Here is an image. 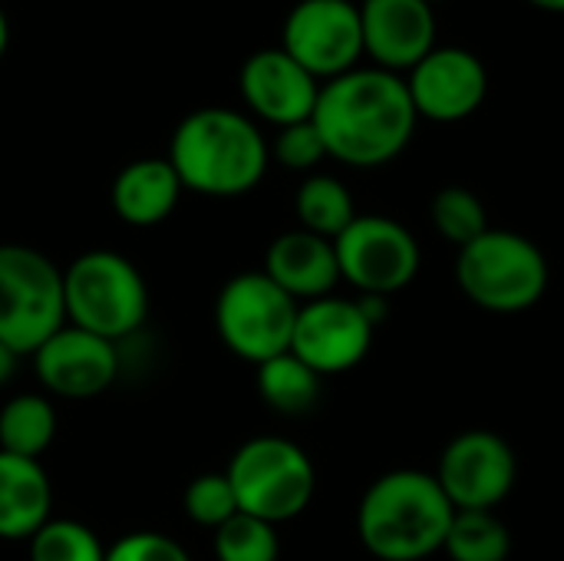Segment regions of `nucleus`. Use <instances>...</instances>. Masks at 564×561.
Returning <instances> with one entry per match:
<instances>
[{"label": "nucleus", "mask_w": 564, "mask_h": 561, "mask_svg": "<svg viewBox=\"0 0 564 561\" xmlns=\"http://www.w3.org/2000/svg\"><path fill=\"white\" fill-rule=\"evenodd\" d=\"M311 122L327 145V159L350 169H380L410 149L420 116L403 76L357 66L321 83Z\"/></svg>", "instance_id": "obj_1"}, {"label": "nucleus", "mask_w": 564, "mask_h": 561, "mask_svg": "<svg viewBox=\"0 0 564 561\" xmlns=\"http://www.w3.org/2000/svg\"><path fill=\"white\" fill-rule=\"evenodd\" d=\"M165 159L185 192L235 198L261 185L271 145L251 116L228 106H205L175 126Z\"/></svg>", "instance_id": "obj_2"}, {"label": "nucleus", "mask_w": 564, "mask_h": 561, "mask_svg": "<svg viewBox=\"0 0 564 561\" xmlns=\"http://www.w3.org/2000/svg\"><path fill=\"white\" fill-rule=\"evenodd\" d=\"M456 509L433 473L377 476L357 506V536L377 561H426L443 552Z\"/></svg>", "instance_id": "obj_3"}, {"label": "nucleus", "mask_w": 564, "mask_h": 561, "mask_svg": "<svg viewBox=\"0 0 564 561\" xmlns=\"http://www.w3.org/2000/svg\"><path fill=\"white\" fill-rule=\"evenodd\" d=\"M459 291L489 314H522L549 291L545 251L509 228H489L456 255Z\"/></svg>", "instance_id": "obj_4"}, {"label": "nucleus", "mask_w": 564, "mask_h": 561, "mask_svg": "<svg viewBox=\"0 0 564 561\" xmlns=\"http://www.w3.org/2000/svg\"><path fill=\"white\" fill-rule=\"evenodd\" d=\"M66 324L106 341L135 334L149 317V291L139 268L116 251H86L63 271Z\"/></svg>", "instance_id": "obj_5"}, {"label": "nucleus", "mask_w": 564, "mask_h": 561, "mask_svg": "<svg viewBox=\"0 0 564 561\" xmlns=\"http://www.w3.org/2000/svg\"><path fill=\"white\" fill-rule=\"evenodd\" d=\"M228 483L238 499V513L264 519L271 526L297 519L317 489L311 456L284 436H254L228 463Z\"/></svg>", "instance_id": "obj_6"}, {"label": "nucleus", "mask_w": 564, "mask_h": 561, "mask_svg": "<svg viewBox=\"0 0 564 561\" xmlns=\"http://www.w3.org/2000/svg\"><path fill=\"white\" fill-rule=\"evenodd\" d=\"M63 324V271L36 248L0 245V341L33 357Z\"/></svg>", "instance_id": "obj_7"}, {"label": "nucleus", "mask_w": 564, "mask_h": 561, "mask_svg": "<svg viewBox=\"0 0 564 561\" xmlns=\"http://www.w3.org/2000/svg\"><path fill=\"white\" fill-rule=\"evenodd\" d=\"M297 308L301 304L284 294L264 271L235 274L215 304L218 337L235 357L261 367L264 360L291 350Z\"/></svg>", "instance_id": "obj_8"}, {"label": "nucleus", "mask_w": 564, "mask_h": 561, "mask_svg": "<svg viewBox=\"0 0 564 561\" xmlns=\"http://www.w3.org/2000/svg\"><path fill=\"white\" fill-rule=\"evenodd\" d=\"M340 281L360 294L390 298L416 281L423 251L406 225L387 215H357L340 238H334Z\"/></svg>", "instance_id": "obj_9"}, {"label": "nucleus", "mask_w": 564, "mask_h": 561, "mask_svg": "<svg viewBox=\"0 0 564 561\" xmlns=\"http://www.w3.org/2000/svg\"><path fill=\"white\" fill-rule=\"evenodd\" d=\"M281 50L297 60L317 83L337 79L360 66L364 30L354 0H297L281 26Z\"/></svg>", "instance_id": "obj_10"}, {"label": "nucleus", "mask_w": 564, "mask_h": 561, "mask_svg": "<svg viewBox=\"0 0 564 561\" xmlns=\"http://www.w3.org/2000/svg\"><path fill=\"white\" fill-rule=\"evenodd\" d=\"M433 476L456 513H496V506H502L519 483V456L499 433L466 430L443 450Z\"/></svg>", "instance_id": "obj_11"}, {"label": "nucleus", "mask_w": 564, "mask_h": 561, "mask_svg": "<svg viewBox=\"0 0 564 561\" xmlns=\"http://www.w3.org/2000/svg\"><path fill=\"white\" fill-rule=\"evenodd\" d=\"M377 324L367 317L357 298H317L297 308L291 354L301 357L314 374L334 377L354 370L373 347Z\"/></svg>", "instance_id": "obj_12"}, {"label": "nucleus", "mask_w": 564, "mask_h": 561, "mask_svg": "<svg viewBox=\"0 0 564 561\" xmlns=\"http://www.w3.org/2000/svg\"><path fill=\"white\" fill-rule=\"evenodd\" d=\"M403 79L416 116L430 122H463L476 116L489 96V69L466 46L436 43Z\"/></svg>", "instance_id": "obj_13"}, {"label": "nucleus", "mask_w": 564, "mask_h": 561, "mask_svg": "<svg viewBox=\"0 0 564 561\" xmlns=\"http://www.w3.org/2000/svg\"><path fill=\"white\" fill-rule=\"evenodd\" d=\"M33 367L40 384L63 400H93L119 377V350L112 341L63 324L36 354Z\"/></svg>", "instance_id": "obj_14"}, {"label": "nucleus", "mask_w": 564, "mask_h": 561, "mask_svg": "<svg viewBox=\"0 0 564 561\" xmlns=\"http://www.w3.org/2000/svg\"><path fill=\"white\" fill-rule=\"evenodd\" d=\"M238 89L245 106L251 109V119L284 129L314 116L321 83L281 46H268L241 63Z\"/></svg>", "instance_id": "obj_15"}, {"label": "nucleus", "mask_w": 564, "mask_h": 561, "mask_svg": "<svg viewBox=\"0 0 564 561\" xmlns=\"http://www.w3.org/2000/svg\"><path fill=\"white\" fill-rule=\"evenodd\" d=\"M364 56L377 69L406 76L436 50V7L430 0H360Z\"/></svg>", "instance_id": "obj_16"}, {"label": "nucleus", "mask_w": 564, "mask_h": 561, "mask_svg": "<svg viewBox=\"0 0 564 561\" xmlns=\"http://www.w3.org/2000/svg\"><path fill=\"white\" fill-rule=\"evenodd\" d=\"M284 294H291L297 304L317 301L334 294L340 284V265L334 241L311 235L304 228L284 231L271 241L261 268Z\"/></svg>", "instance_id": "obj_17"}, {"label": "nucleus", "mask_w": 564, "mask_h": 561, "mask_svg": "<svg viewBox=\"0 0 564 561\" xmlns=\"http://www.w3.org/2000/svg\"><path fill=\"white\" fill-rule=\"evenodd\" d=\"M53 486L40 460L10 456L0 450V539L30 542L46 522Z\"/></svg>", "instance_id": "obj_18"}, {"label": "nucleus", "mask_w": 564, "mask_h": 561, "mask_svg": "<svg viewBox=\"0 0 564 561\" xmlns=\"http://www.w3.org/2000/svg\"><path fill=\"white\" fill-rule=\"evenodd\" d=\"M182 192L169 159H135L112 182V208L126 225L152 228L175 212Z\"/></svg>", "instance_id": "obj_19"}, {"label": "nucleus", "mask_w": 564, "mask_h": 561, "mask_svg": "<svg viewBox=\"0 0 564 561\" xmlns=\"http://www.w3.org/2000/svg\"><path fill=\"white\" fill-rule=\"evenodd\" d=\"M321 387H324V377L314 374L291 350L278 354V357H271V360H264L258 367V393H261V400L271 410L284 413V417L311 413L317 407V400H321Z\"/></svg>", "instance_id": "obj_20"}, {"label": "nucleus", "mask_w": 564, "mask_h": 561, "mask_svg": "<svg viewBox=\"0 0 564 561\" xmlns=\"http://www.w3.org/2000/svg\"><path fill=\"white\" fill-rule=\"evenodd\" d=\"M56 440V410L40 393H20L0 410V450L23 460H40Z\"/></svg>", "instance_id": "obj_21"}, {"label": "nucleus", "mask_w": 564, "mask_h": 561, "mask_svg": "<svg viewBox=\"0 0 564 561\" xmlns=\"http://www.w3.org/2000/svg\"><path fill=\"white\" fill-rule=\"evenodd\" d=\"M294 212H297V222L304 231L311 235H321L327 241L340 238L347 231V225L357 218V205H354V195L350 188L334 179V175H307L294 195Z\"/></svg>", "instance_id": "obj_22"}, {"label": "nucleus", "mask_w": 564, "mask_h": 561, "mask_svg": "<svg viewBox=\"0 0 564 561\" xmlns=\"http://www.w3.org/2000/svg\"><path fill=\"white\" fill-rule=\"evenodd\" d=\"M443 552L449 561H509L512 532L489 509H459L449 522Z\"/></svg>", "instance_id": "obj_23"}, {"label": "nucleus", "mask_w": 564, "mask_h": 561, "mask_svg": "<svg viewBox=\"0 0 564 561\" xmlns=\"http://www.w3.org/2000/svg\"><path fill=\"white\" fill-rule=\"evenodd\" d=\"M430 218H433V228L456 251L466 248V245H473L479 235L489 231V215H486L482 198L473 188H463V185L440 188L433 195V202H430Z\"/></svg>", "instance_id": "obj_24"}, {"label": "nucleus", "mask_w": 564, "mask_h": 561, "mask_svg": "<svg viewBox=\"0 0 564 561\" xmlns=\"http://www.w3.org/2000/svg\"><path fill=\"white\" fill-rule=\"evenodd\" d=\"M215 555L218 561H278L281 555L278 526L238 513L221 529H215Z\"/></svg>", "instance_id": "obj_25"}, {"label": "nucleus", "mask_w": 564, "mask_h": 561, "mask_svg": "<svg viewBox=\"0 0 564 561\" xmlns=\"http://www.w3.org/2000/svg\"><path fill=\"white\" fill-rule=\"evenodd\" d=\"M30 561H106V549L83 522L50 519L30 539Z\"/></svg>", "instance_id": "obj_26"}, {"label": "nucleus", "mask_w": 564, "mask_h": 561, "mask_svg": "<svg viewBox=\"0 0 564 561\" xmlns=\"http://www.w3.org/2000/svg\"><path fill=\"white\" fill-rule=\"evenodd\" d=\"M185 516L202 529H221L238 516V499L228 483V473H202L185 489Z\"/></svg>", "instance_id": "obj_27"}, {"label": "nucleus", "mask_w": 564, "mask_h": 561, "mask_svg": "<svg viewBox=\"0 0 564 561\" xmlns=\"http://www.w3.org/2000/svg\"><path fill=\"white\" fill-rule=\"evenodd\" d=\"M271 159L291 172H311L314 175V169L327 159V145L321 139L317 126L311 119H304V122L278 129V136L271 142Z\"/></svg>", "instance_id": "obj_28"}, {"label": "nucleus", "mask_w": 564, "mask_h": 561, "mask_svg": "<svg viewBox=\"0 0 564 561\" xmlns=\"http://www.w3.org/2000/svg\"><path fill=\"white\" fill-rule=\"evenodd\" d=\"M106 561H192V555L162 532H129L106 549Z\"/></svg>", "instance_id": "obj_29"}, {"label": "nucleus", "mask_w": 564, "mask_h": 561, "mask_svg": "<svg viewBox=\"0 0 564 561\" xmlns=\"http://www.w3.org/2000/svg\"><path fill=\"white\" fill-rule=\"evenodd\" d=\"M17 364H20V354H17V350H10V347L0 341V387L13 380V374H17Z\"/></svg>", "instance_id": "obj_30"}, {"label": "nucleus", "mask_w": 564, "mask_h": 561, "mask_svg": "<svg viewBox=\"0 0 564 561\" xmlns=\"http://www.w3.org/2000/svg\"><path fill=\"white\" fill-rule=\"evenodd\" d=\"M7 46H10V20H7V13H3V7H0V60H3Z\"/></svg>", "instance_id": "obj_31"}, {"label": "nucleus", "mask_w": 564, "mask_h": 561, "mask_svg": "<svg viewBox=\"0 0 564 561\" xmlns=\"http://www.w3.org/2000/svg\"><path fill=\"white\" fill-rule=\"evenodd\" d=\"M529 3L545 10V13H564V0H529Z\"/></svg>", "instance_id": "obj_32"}, {"label": "nucleus", "mask_w": 564, "mask_h": 561, "mask_svg": "<svg viewBox=\"0 0 564 561\" xmlns=\"http://www.w3.org/2000/svg\"><path fill=\"white\" fill-rule=\"evenodd\" d=\"M430 3H433V7H436V3H443V0H430Z\"/></svg>", "instance_id": "obj_33"}]
</instances>
